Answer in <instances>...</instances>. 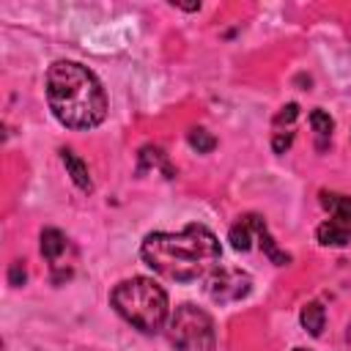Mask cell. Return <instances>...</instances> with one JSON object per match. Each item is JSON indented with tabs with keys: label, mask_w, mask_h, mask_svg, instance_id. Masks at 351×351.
I'll return each mask as SVG.
<instances>
[{
	"label": "cell",
	"mask_w": 351,
	"mask_h": 351,
	"mask_svg": "<svg viewBox=\"0 0 351 351\" xmlns=\"http://www.w3.org/2000/svg\"><path fill=\"white\" fill-rule=\"evenodd\" d=\"M143 261L162 277L192 282L219 266V241L206 225H186L178 233L156 230L143 239Z\"/></svg>",
	"instance_id": "1"
},
{
	"label": "cell",
	"mask_w": 351,
	"mask_h": 351,
	"mask_svg": "<svg viewBox=\"0 0 351 351\" xmlns=\"http://www.w3.org/2000/svg\"><path fill=\"white\" fill-rule=\"evenodd\" d=\"M47 104L69 129H93L107 115V93L77 60H55L47 71Z\"/></svg>",
	"instance_id": "2"
},
{
	"label": "cell",
	"mask_w": 351,
	"mask_h": 351,
	"mask_svg": "<svg viewBox=\"0 0 351 351\" xmlns=\"http://www.w3.org/2000/svg\"><path fill=\"white\" fill-rule=\"evenodd\" d=\"M110 302L123 321L145 335L159 332L167 321V293L159 282L148 277H132L118 282L110 293Z\"/></svg>",
	"instance_id": "3"
},
{
	"label": "cell",
	"mask_w": 351,
	"mask_h": 351,
	"mask_svg": "<svg viewBox=\"0 0 351 351\" xmlns=\"http://www.w3.org/2000/svg\"><path fill=\"white\" fill-rule=\"evenodd\" d=\"M167 337L178 351H214V321L195 304H181L167 321Z\"/></svg>",
	"instance_id": "4"
},
{
	"label": "cell",
	"mask_w": 351,
	"mask_h": 351,
	"mask_svg": "<svg viewBox=\"0 0 351 351\" xmlns=\"http://www.w3.org/2000/svg\"><path fill=\"white\" fill-rule=\"evenodd\" d=\"M321 206L329 219L318 225V241L326 247H346L351 241V195L321 192Z\"/></svg>",
	"instance_id": "5"
},
{
	"label": "cell",
	"mask_w": 351,
	"mask_h": 351,
	"mask_svg": "<svg viewBox=\"0 0 351 351\" xmlns=\"http://www.w3.org/2000/svg\"><path fill=\"white\" fill-rule=\"evenodd\" d=\"M206 291L214 302L219 304H228V302H239L244 299L250 291H252V280L250 274L239 271V269H214L208 274V282H206Z\"/></svg>",
	"instance_id": "6"
},
{
	"label": "cell",
	"mask_w": 351,
	"mask_h": 351,
	"mask_svg": "<svg viewBox=\"0 0 351 351\" xmlns=\"http://www.w3.org/2000/svg\"><path fill=\"white\" fill-rule=\"evenodd\" d=\"M266 222L258 217V214H247V217H239L236 225L230 228V244L236 250H250L252 247V239H258V230L263 228Z\"/></svg>",
	"instance_id": "7"
},
{
	"label": "cell",
	"mask_w": 351,
	"mask_h": 351,
	"mask_svg": "<svg viewBox=\"0 0 351 351\" xmlns=\"http://www.w3.org/2000/svg\"><path fill=\"white\" fill-rule=\"evenodd\" d=\"M60 162H63V167L69 170L71 181H74L80 189L90 192V173H88V165H85L71 148H63V151H60Z\"/></svg>",
	"instance_id": "8"
},
{
	"label": "cell",
	"mask_w": 351,
	"mask_h": 351,
	"mask_svg": "<svg viewBox=\"0 0 351 351\" xmlns=\"http://www.w3.org/2000/svg\"><path fill=\"white\" fill-rule=\"evenodd\" d=\"M66 247H69V241H66V236H63L60 230H55V228L41 230V255H44L49 263H58L60 255L66 252Z\"/></svg>",
	"instance_id": "9"
},
{
	"label": "cell",
	"mask_w": 351,
	"mask_h": 351,
	"mask_svg": "<svg viewBox=\"0 0 351 351\" xmlns=\"http://www.w3.org/2000/svg\"><path fill=\"white\" fill-rule=\"evenodd\" d=\"M324 324H326L324 304H321V302H307V304L302 307V326H304L313 337H318V335L324 332Z\"/></svg>",
	"instance_id": "10"
},
{
	"label": "cell",
	"mask_w": 351,
	"mask_h": 351,
	"mask_svg": "<svg viewBox=\"0 0 351 351\" xmlns=\"http://www.w3.org/2000/svg\"><path fill=\"white\" fill-rule=\"evenodd\" d=\"M310 126H313V132L321 137V148H324V143L332 137V129H335V121L329 118V112H324V110H313L310 112Z\"/></svg>",
	"instance_id": "11"
},
{
	"label": "cell",
	"mask_w": 351,
	"mask_h": 351,
	"mask_svg": "<svg viewBox=\"0 0 351 351\" xmlns=\"http://www.w3.org/2000/svg\"><path fill=\"white\" fill-rule=\"evenodd\" d=\"M189 145L197 148V154H208V151L217 145V140H214L206 129H192V132H189Z\"/></svg>",
	"instance_id": "12"
},
{
	"label": "cell",
	"mask_w": 351,
	"mask_h": 351,
	"mask_svg": "<svg viewBox=\"0 0 351 351\" xmlns=\"http://www.w3.org/2000/svg\"><path fill=\"white\" fill-rule=\"evenodd\" d=\"M291 140H293V132H282V129H280V132L274 134V151L282 154V151L291 145Z\"/></svg>",
	"instance_id": "13"
},
{
	"label": "cell",
	"mask_w": 351,
	"mask_h": 351,
	"mask_svg": "<svg viewBox=\"0 0 351 351\" xmlns=\"http://www.w3.org/2000/svg\"><path fill=\"white\" fill-rule=\"evenodd\" d=\"M296 112H299V107H296V104H288V107H282V110L277 112L274 121H277V123H291V121L296 118Z\"/></svg>",
	"instance_id": "14"
},
{
	"label": "cell",
	"mask_w": 351,
	"mask_h": 351,
	"mask_svg": "<svg viewBox=\"0 0 351 351\" xmlns=\"http://www.w3.org/2000/svg\"><path fill=\"white\" fill-rule=\"evenodd\" d=\"M11 282H14V285H22V282H25V269H22L19 263L11 266Z\"/></svg>",
	"instance_id": "15"
},
{
	"label": "cell",
	"mask_w": 351,
	"mask_h": 351,
	"mask_svg": "<svg viewBox=\"0 0 351 351\" xmlns=\"http://www.w3.org/2000/svg\"><path fill=\"white\" fill-rule=\"evenodd\" d=\"M296 351H304V348H296Z\"/></svg>",
	"instance_id": "16"
}]
</instances>
